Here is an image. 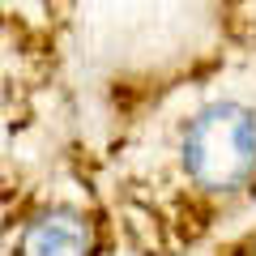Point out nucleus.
<instances>
[{"label": "nucleus", "mask_w": 256, "mask_h": 256, "mask_svg": "<svg viewBox=\"0 0 256 256\" xmlns=\"http://www.w3.org/2000/svg\"><path fill=\"white\" fill-rule=\"evenodd\" d=\"M184 171L201 188H239L256 171V111L244 102H214L184 132Z\"/></svg>", "instance_id": "obj_1"}, {"label": "nucleus", "mask_w": 256, "mask_h": 256, "mask_svg": "<svg viewBox=\"0 0 256 256\" xmlns=\"http://www.w3.org/2000/svg\"><path fill=\"white\" fill-rule=\"evenodd\" d=\"M22 256H90V226L68 210H52L26 226Z\"/></svg>", "instance_id": "obj_2"}]
</instances>
